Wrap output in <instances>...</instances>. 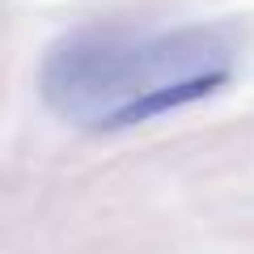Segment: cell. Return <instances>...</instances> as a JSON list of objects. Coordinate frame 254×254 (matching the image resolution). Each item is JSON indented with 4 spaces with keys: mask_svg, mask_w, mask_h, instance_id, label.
<instances>
[{
    "mask_svg": "<svg viewBox=\"0 0 254 254\" xmlns=\"http://www.w3.org/2000/svg\"><path fill=\"white\" fill-rule=\"evenodd\" d=\"M242 34L225 21L81 26L51 43L38 89L81 131H123L220 93L237 76Z\"/></svg>",
    "mask_w": 254,
    "mask_h": 254,
    "instance_id": "cell-1",
    "label": "cell"
}]
</instances>
